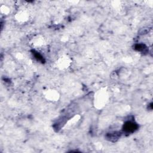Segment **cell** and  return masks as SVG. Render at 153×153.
Wrapping results in <instances>:
<instances>
[{
  "mask_svg": "<svg viewBox=\"0 0 153 153\" xmlns=\"http://www.w3.org/2000/svg\"><path fill=\"white\" fill-rule=\"evenodd\" d=\"M135 50L139 51H144L147 48V47L145 45L142 44H136L135 47Z\"/></svg>",
  "mask_w": 153,
  "mask_h": 153,
  "instance_id": "4",
  "label": "cell"
},
{
  "mask_svg": "<svg viewBox=\"0 0 153 153\" xmlns=\"http://www.w3.org/2000/svg\"><path fill=\"white\" fill-rule=\"evenodd\" d=\"M120 136V135H118V133H117V132H115V133H110L108 135H107V138L108 139H110V140L113 141V140H115V139H117Z\"/></svg>",
  "mask_w": 153,
  "mask_h": 153,
  "instance_id": "3",
  "label": "cell"
},
{
  "mask_svg": "<svg viewBox=\"0 0 153 153\" xmlns=\"http://www.w3.org/2000/svg\"><path fill=\"white\" fill-rule=\"evenodd\" d=\"M32 53H33L34 56L35 58L38 61L41 62V63H44L45 62L44 59L43 58V57H42V56L39 53L37 52L36 51L34 50V51H32Z\"/></svg>",
  "mask_w": 153,
  "mask_h": 153,
  "instance_id": "2",
  "label": "cell"
},
{
  "mask_svg": "<svg viewBox=\"0 0 153 153\" xmlns=\"http://www.w3.org/2000/svg\"><path fill=\"white\" fill-rule=\"evenodd\" d=\"M137 124L132 121H126L123 126V130L126 133H133L138 129Z\"/></svg>",
  "mask_w": 153,
  "mask_h": 153,
  "instance_id": "1",
  "label": "cell"
}]
</instances>
